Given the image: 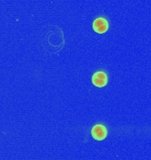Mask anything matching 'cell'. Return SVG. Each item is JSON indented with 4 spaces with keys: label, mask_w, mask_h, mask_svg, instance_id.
<instances>
[{
    "label": "cell",
    "mask_w": 151,
    "mask_h": 160,
    "mask_svg": "<svg viewBox=\"0 0 151 160\" xmlns=\"http://www.w3.org/2000/svg\"><path fill=\"white\" fill-rule=\"evenodd\" d=\"M91 134L94 139L97 141H103L107 136V129L104 125H95L91 130Z\"/></svg>",
    "instance_id": "cell-1"
},
{
    "label": "cell",
    "mask_w": 151,
    "mask_h": 160,
    "mask_svg": "<svg viewBox=\"0 0 151 160\" xmlns=\"http://www.w3.org/2000/svg\"><path fill=\"white\" fill-rule=\"evenodd\" d=\"M109 23L104 18H97L93 22V29L98 34H104L108 30Z\"/></svg>",
    "instance_id": "cell-2"
},
{
    "label": "cell",
    "mask_w": 151,
    "mask_h": 160,
    "mask_svg": "<svg viewBox=\"0 0 151 160\" xmlns=\"http://www.w3.org/2000/svg\"><path fill=\"white\" fill-rule=\"evenodd\" d=\"M92 82L95 86L103 88L108 82V77L104 72H96L92 76Z\"/></svg>",
    "instance_id": "cell-3"
}]
</instances>
